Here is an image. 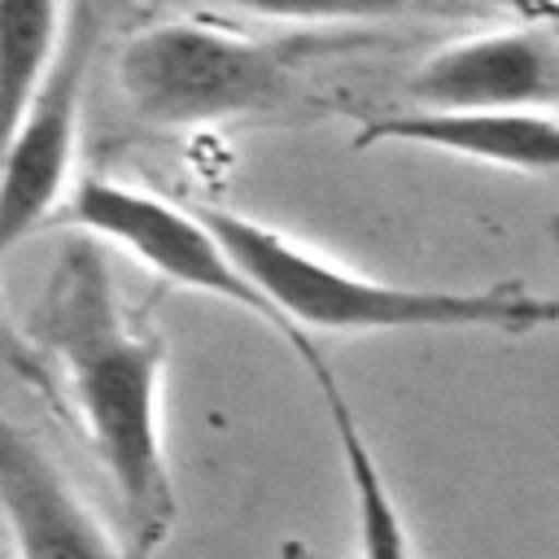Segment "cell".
Wrapping results in <instances>:
<instances>
[{"mask_svg":"<svg viewBox=\"0 0 559 559\" xmlns=\"http://www.w3.org/2000/svg\"><path fill=\"white\" fill-rule=\"evenodd\" d=\"M31 341L61 371L83 437L118 493L127 559H153L179 511L162 441L166 341L127 306L96 236L79 231L48 266L31 306Z\"/></svg>","mask_w":559,"mask_h":559,"instance_id":"1","label":"cell"},{"mask_svg":"<svg viewBox=\"0 0 559 559\" xmlns=\"http://www.w3.org/2000/svg\"><path fill=\"white\" fill-rule=\"evenodd\" d=\"M249 284L293 332H546L559 328V293L528 288H419L358 275L301 240L236 210H201Z\"/></svg>","mask_w":559,"mask_h":559,"instance_id":"2","label":"cell"},{"mask_svg":"<svg viewBox=\"0 0 559 559\" xmlns=\"http://www.w3.org/2000/svg\"><path fill=\"white\" fill-rule=\"evenodd\" d=\"M297 44L249 39L214 22L170 17L135 31L118 52L127 109L162 131L266 114L288 100Z\"/></svg>","mask_w":559,"mask_h":559,"instance_id":"3","label":"cell"},{"mask_svg":"<svg viewBox=\"0 0 559 559\" xmlns=\"http://www.w3.org/2000/svg\"><path fill=\"white\" fill-rule=\"evenodd\" d=\"M52 223H66L83 236L109 240L122 253H131L140 266H148L157 280L188 288V293H205L218 297L253 319H262L266 328H275L293 349L301 341H310L306 332H293L280 310L249 284V275L236 266V258L223 249V240L214 236V227L205 223L201 210H183L148 188L135 183H118L105 175H83Z\"/></svg>","mask_w":559,"mask_h":559,"instance_id":"4","label":"cell"},{"mask_svg":"<svg viewBox=\"0 0 559 559\" xmlns=\"http://www.w3.org/2000/svg\"><path fill=\"white\" fill-rule=\"evenodd\" d=\"M96 35H100L96 4L70 0L66 35L48 66V79L35 92L31 109L22 114L0 157V258L17 240L52 223L66 201L74 153H79V131H83V96H87Z\"/></svg>","mask_w":559,"mask_h":559,"instance_id":"5","label":"cell"},{"mask_svg":"<svg viewBox=\"0 0 559 559\" xmlns=\"http://www.w3.org/2000/svg\"><path fill=\"white\" fill-rule=\"evenodd\" d=\"M415 109H546L559 100V44L507 26L437 48L406 83Z\"/></svg>","mask_w":559,"mask_h":559,"instance_id":"6","label":"cell"},{"mask_svg":"<svg viewBox=\"0 0 559 559\" xmlns=\"http://www.w3.org/2000/svg\"><path fill=\"white\" fill-rule=\"evenodd\" d=\"M0 520L13 559H127L52 454L0 411Z\"/></svg>","mask_w":559,"mask_h":559,"instance_id":"7","label":"cell"},{"mask_svg":"<svg viewBox=\"0 0 559 559\" xmlns=\"http://www.w3.org/2000/svg\"><path fill=\"white\" fill-rule=\"evenodd\" d=\"M354 144H419L524 175H559V114L546 109H406L362 122Z\"/></svg>","mask_w":559,"mask_h":559,"instance_id":"8","label":"cell"},{"mask_svg":"<svg viewBox=\"0 0 559 559\" xmlns=\"http://www.w3.org/2000/svg\"><path fill=\"white\" fill-rule=\"evenodd\" d=\"M297 358L306 362V371L314 376V389L323 397V411L332 419V437L345 463V480H349V498H354V524H358V555L362 559H419L415 542L406 533V520L393 502V489L358 428V415L349 406V397L341 393L328 358L314 349V341L297 345Z\"/></svg>","mask_w":559,"mask_h":559,"instance_id":"9","label":"cell"},{"mask_svg":"<svg viewBox=\"0 0 559 559\" xmlns=\"http://www.w3.org/2000/svg\"><path fill=\"white\" fill-rule=\"evenodd\" d=\"M66 13V0H0V157L48 79Z\"/></svg>","mask_w":559,"mask_h":559,"instance_id":"10","label":"cell"},{"mask_svg":"<svg viewBox=\"0 0 559 559\" xmlns=\"http://www.w3.org/2000/svg\"><path fill=\"white\" fill-rule=\"evenodd\" d=\"M236 9L271 22H393L454 9L450 0H231Z\"/></svg>","mask_w":559,"mask_h":559,"instance_id":"11","label":"cell"},{"mask_svg":"<svg viewBox=\"0 0 559 559\" xmlns=\"http://www.w3.org/2000/svg\"><path fill=\"white\" fill-rule=\"evenodd\" d=\"M550 240H555V249H559V218H550Z\"/></svg>","mask_w":559,"mask_h":559,"instance_id":"12","label":"cell"},{"mask_svg":"<svg viewBox=\"0 0 559 559\" xmlns=\"http://www.w3.org/2000/svg\"><path fill=\"white\" fill-rule=\"evenodd\" d=\"M0 341H4V332H0Z\"/></svg>","mask_w":559,"mask_h":559,"instance_id":"13","label":"cell"}]
</instances>
